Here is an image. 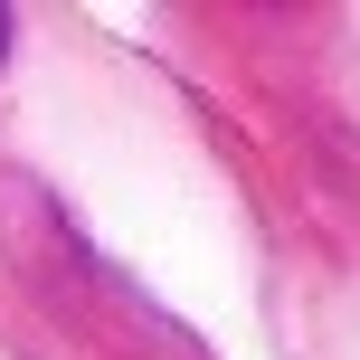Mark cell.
<instances>
[{
	"label": "cell",
	"mask_w": 360,
	"mask_h": 360,
	"mask_svg": "<svg viewBox=\"0 0 360 360\" xmlns=\"http://www.w3.org/2000/svg\"><path fill=\"white\" fill-rule=\"evenodd\" d=\"M0 48H10V19H0Z\"/></svg>",
	"instance_id": "cell-1"
}]
</instances>
